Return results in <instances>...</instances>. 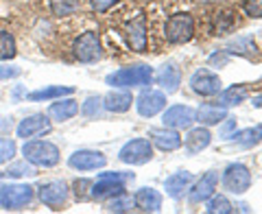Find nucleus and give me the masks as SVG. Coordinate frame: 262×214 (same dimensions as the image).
<instances>
[{
  "label": "nucleus",
  "mask_w": 262,
  "mask_h": 214,
  "mask_svg": "<svg viewBox=\"0 0 262 214\" xmlns=\"http://www.w3.org/2000/svg\"><path fill=\"white\" fill-rule=\"evenodd\" d=\"M22 155L24 160L31 162L35 168H53L59 164L61 153L57 149V144L48 142V140H24L22 144Z\"/></svg>",
  "instance_id": "1"
},
{
  "label": "nucleus",
  "mask_w": 262,
  "mask_h": 214,
  "mask_svg": "<svg viewBox=\"0 0 262 214\" xmlns=\"http://www.w3.org/2000/svg\"><path fill=\"white\" fill-rule=\"evenodd\" d=\"M153 81V70L149 66H129V68H120L116 72H112L105 79V83L118 90H129V88H138V85H151Z\"/></svg>",
  "instance_id": "2"
},
{
  "label": "nucleus",
  "mask_w": 262,
  "mask_h": 214,
  "mask_svg": "<svg viewBox=\"0 0 262 214\" xmlns=\"http://www.w3.org/2000/svg\"><path fill=\"white\" fill-rule=\"evenodd\" d=\"M33 197H35V188L29 184H0V208L7 212L27 208Z\"/></svg>",
  "instance_id": "3"
},
{
  "label": "nucleus",
  "mask_w": 262,
  "mask_h": 214,
  "mask_svg": "<svg viewBox=\"0 0 262 214\" xmlns=\"http://www.w3.org/2000/svg\"><path fill=\"white\" fill-rule=\"evenodd\" d=\"M72 53L79 61L83 63H94L103 57V46H101V39L94 31H85L83 35H79L72 44Z\"/></svg>",
  "instance_id": "4"
},
{
  "label": "nucleus",
  "mask_w": 262,
  "mask_h": 214,
  "mask_svg": "<svg viewBox=\"0 0 262 214\" xmlns=\"http://www.w3.org/2000/svg\"><path fill=\"white\" fill-rule=\"evenodd\" d=\"M51 131H53V120L48 114H31V116L18 122L15 136L20 140H33L39 136H48Z\"/></svg>",
  "instance_id": "5"
},
{
  "label": "nucleus",
  "mask_w": 262,
  "mask_h": 214,
  "mask_svg": "<svg viewBox=\"0 0 262 214\" xmlns=\"http://www.w3.org/2000/svg\"><path fill=\"white\" fill-rule=\"evenodd\" d=\"M166 39L170 44H184L194 33V18L190 13H177L170 15L166 22Z\"/></svg>",
  "instance_id": "6"
},
{
  "label": "nucleus",
  "mask_w": 262,
  "mask_h": 214,
  "mask_svg": "<svg viewBox=\"0 0 262 214\" xmlns=\"http://www.w3.org/2000/svg\"><path fill=\"white\" fill-rule=\"evenodd\" d=\"M118 158H120V162L134 164V166H138V164H146L153 158V146L146 138H134L118 151Z\"/></svg>",
  "instance_id": "7"
},
{
  "label": "nucleus",
  "mask_w": 262,
  "mask_h": 214,
  "mask_svg": "<svg viewBox=\"0 0 262 214\" xmlns=\"http://www.w3.org/2000/svg\"><path fill=\"white\" fill-rule=\"evenodd\" d=\"M223 186L229 192L234 195H243L249 190L251 186V173L245 164H229L223 173Z\"/></svg>",
  "instance_id": "8"
},
{
  "label": "nucleus",
  "mask_w": 262,
  "mask_h": 214,
  "mask_svg": "<svg viewBox=\"0 0 262 214\" xmlns=\"http://www.w3.org/2000/svg\"><path fill=\"white\" fill-rule=\"evenodd\" d=\"M37 197L44 205H48V208L59 210L61 205L68 201V186H66V182H61V179L46 182L37 188Z\"/></svg>",
  "instance_id": "9"
},
{
  "label": "nucleus",
  "mask_w": 262,
  "mask_h": 214,
  "mask_svg": "<svg viewBox=\"0 0 262 214\" xmlns=\"http://www.w3.org/2000/svg\"><path fill=\"white\" fill-rule=\"evenodd\" d=\"M105 164H107V158L101 151H92V149H79L68 158V166L81 173L103 168Z\"/></svg>",
  "instance_id": "10"
},
{
  "label": "nucleus",
  "mask_w": 262,
  "mask_h": 214,
  "mask_svg": "<svg viewBox=\"0 0 262 214\" xmlns=\"http://www.w3.org/2000/svg\"><path fill=\"white\" fill-rule=\"evenodd\" d=\"M194 120H196V112L188 105H173L162 116L164 127H170V129H188L192 127Z\"/></svg>",
  "instance_id": "11"
},
{
  "label": "nucleus",
  "mask_w": 262,
  "mask_h": 214,
  "mask_svg": "<svg viewBox=\"0 0 262 214\" xmlns=\"http://www.w3.org/2000/svg\"><path fill=\"white\" fill-rule=\"evenodd\" d=\"M138 114L144 118H153L155 114H160L166 107V94L164 92H155V90H144L136 101Z\"/></svg>",
  "instance_id": "12"
},
{
  "label": "nucleus",
  "mask_w": 262,
  "mask_h": 214,
  "mask_svg": "<svg viewBox=\"0 0 262 214\" xmlns=\"http://www.w3.org/2000/svg\"><path fill=\"white\" fill-rule=\"evenodd\" d=\"M190 85L196 94H201V96H214L221 92V79L214 75V72H210L206 68H201V70H196L194 75L190 77Z\"/></svg>",
  "instance_id": "13"
},
{
  "label": "nucleus",
  "mask_w": 262,
  "mask_h": 214,
  "mask_svg": "<svg viewBox=\"0 0 262 214\" xmlns=\"http://www.w3.org/2000/svg\"><path fill=\"white\" fill-rule=\"evenodd\" d=\"M125 35H127L131 51H136V53L146 51V18H144V13H138V18L127 22Z\"/></svg>",
  "instance_id": "14"
},
{
  "label": "nucleus",
  "mask_w": 262,
  "mask_h": 214,
  "mask_svg": "<svg viewBox=\"0 0 262 214\" xmlns=\"http://www.w3.org/2000/svg\"><path fill=\"white\" fill-rule=\"evenodd\" d=\"M77 114H79V103L72 96L55 98V103H51V107H48V116L55 122H66V120L75 118Z\"/></svg>",
  "instance_id": "15"
},
{
  "label": "nucleus",
  "mask_w": 262,
  "mask_h": 214,
  "mask_svg": "<svg viewBox=\"0 0 262 214\" xmlns=\"http://www.w3.org/2000/svg\"><path fill=\"white\" fill-rule=\"evenodd\" d=\"M155 81H158V85L164 90V92L170 94V92H175V90L179 88V81H182V70L177 68L175 61H166L158 70Z\"/></svg>",
  "instance_id": "16"
},
{
  "label": "nucleus",
  "mask_w": 262,
  "mask_h": 214,
  "mask_svg": "<svg viewBox=\"0 0 262 214\" xmlns=\"http://www.w3.org/2000/svg\"><path fill=\"white\" fill-rule=\"evenodd\" d=\"M120 192H125V184H122V182L98 177L96 182H92V188H90V199L103 201V199H110V197L120 195Z\"/></svg>",
  "instance_id": "17"
},
{
  "label": "nucleus",
  "mask_w": 262,
  "mask_h": 214,
  "mask_svg": "<svg viewBox=\"0 0 262 214\" xmlns=\"http://www.w3.org/2000/svg\"><path fill=\"white\" fill-rule=\"evenodd\" d=\"M216 184H219V173L216 170H210L206 173L199 184L194 186V190L190 192V203H201V201H208L212 195L216 190Z\"/></svg>",
  "instance_id": "18"
},
{
  "label": "nucleus",
  "mask_w": 262,
  "mask_h": 214,
  "mask_svg": "<svg viewBox=\"0 0 262 214\" xmlns=\"http://www.w3.org/2000/svg\"><path fill=\"white\" fill-rule=\"evenodd\" d=\"M136 208L142 212H160L162 210V195L155 188H140L134 195Z\"/></svg>",
  "instance_id": "19"
},
{
  "label": "nucleus",
  "mask_w": 262,
  "mask_h": 214,
  "mask_svg": "<svg viewBox=\"0 0 262 214\" xmlns=\"http://www.w3.org/2000/svg\"><path fill=\"white\" fill-rule=\"evenodd\" d=\"M131 103H134V96H131V92H127V90H114V92H110L107 96H103V107L107 112H114V114H122L127 112Z\"/></svg>",
  "instance_id": "20"
},
{
  "label": "nucleus",
  "mask_w": 262,
  "mask_h": 214,
  "mask_svg": "<svg viewBox=\"0 0 262 214\" xmlns=\"http://www.w3.org/2000/svg\"><path fill=\"white\" fill-rule=\"evenodd\" d=\"M72 94H75V88H70V85H46V88L29 92L27 98L33 103H39V101H55V98L72 96Z\"/></svg>",
  "instance_id": "21"
},
{
  "label": "nucleus",
  "mask_w": 262,
  "mask_h": 214,
  "mask_svg": "<svg viewBox=\"0 0 262 214\" xmlns=\"http://www.w3.org/2000/svg\"><path fill=\"white\" fill-rule=\"evenodd\" d=\"M151 140L160 146L162 151H175L182 146V136L175 129L164 127V129H151Z\"/></svg>",
  "instance_id": "22"
},
{
  "label": "nucleus",
  "mask_w": 262,
  "mask_h": 214,
  "mask_svg": "<svg viewBox=\"0 0 262 214\" xmlns=\"http://www.w3.org/2000/svg\"><path fill=\"white\" fill-rule=\"evenodd\" d=\"M190 182H192V173L179 170V173H173V175L164 182V190H166V195L173 197V199H177V197H182V192L190 186Z\"/></svg>",
  "instance_id": "23"
},
{
  "label": "nucleus",
  "mask_w": 262,
  "mask_h": 214,
  "mask_svg": "<svg viewBox=\"0 0 262 214\" xmlns=\"http://www.w3.org/2000/svg\"><path fill=\"white\" fill-rule=\"evenodd\" d=\"M225 118H227V107H221V105L206 103L196 110V120L203 122V125H219Z\"/></svg>",
  "instance_id": "24"
},
{
  "label": "nucleus",
  "mask_w": 262,
  "mask_h": 214,
  "mask_svg": "<svg viewBox=\"0 0 262 214\" xmlns=\"http://www.w3.org/2000/svg\"><path fill=\"white\" fill-rule=\"evenodd\" d=\"M210 140H212V136H210V131L206 127H196V129L188 131V136L184 138V142H186V149L190 153H199V151H203L210 144Z\"/></svg>",
  "instance_id": "25"
},
{
  "label": "nucleus",
  "mask_w": 262,
  "mask_h": 214,
  "mask_svg": "<svg viewBox=\"0 0 262 214\" xmlns=\"http://www.w3.org/2000/svg\"><path fill=\"white\" fill-rule=\"evenodd\" d=\"M15 55H18V46H15L13 33L0 29V61H9Z\"/></svg>",
  "instance_id": "26"
},
{
  "label": "nucleus",
  "mask_w": 262,
  "mask_h": 214,
  "mask_svg": "<svg viewBox=\"0 0 262 214\" xmlns=\"http://www.w3.org/2000/svg\"><path fill=\"white\" fill-rule=\"evenodd\" d=\"M245 96H247V88H245V85H232V88H227L225 92L219 96V105L221 107L238 105V103L245 101Z\"/></svg>",
  "instance_id": "27"
},
{
  "label": "nucleus",
  "mask_w": 262,
  "mask_h": 214,
  "mask_svg": "<svg viewBox=\"0 0 262 214\" xmlns=\"http://www.w3.org/2000/svg\"><path fill=\"white\" fill-rule=\"evenodd\" d=\"M134 208H136L134 197H129L125 192L110 197V201L105 203V210H107V212H131Z\"/></svg>",
  "instance_id": "28"
},
{
  "label": "nucleus",
  "mask_w": 262,
  "mask_h": 214,
  "mask_svg": "<svg viewBox=\"0 0 262 214\" xmlns=\"http://www.w3.org/2000/svg\"><path fill=\"white\" fill-rule=\"evenodd\" d=\"M33 175H37V170H35V166H33L31 162H27V160H22V162H11L9 166H7V170H5V177H11V179L33 177Z\"/></svg>",
  "instance_id": "29"
},
{
  "label": "nucleus",
  "mask_w": 262,
  "mask_h": 214,
  "mask_svg": "<svg viewBox=\"0 0 262 214\" xmlns=\"http://www.w3.org/2000/svg\"><path fill=\"white\" fill-rule=\"evenodd\" d=\"M81 7V0H51V11L53 15H72Z\"/></svg>",
  "instance_id": "30"
},
{
  "label": "nucleus",
  "mask_w": 262,
  "mask_h": 214,
  "mask_svg": "<svg viewBox=\"0 0 262 214\" xmlns=\"http://www.w3.org/2000/svg\"><path fill=\"white\" fill-rule=\"evenodd\" d=\"M212 22H214V33H216V35H225L227 31H232L236 20H234L232 11H219V13H214Z\"/></svg>",
  "instance_id": "31"
},
{
  "label": "nucleus",
  "mask_w": 262,
  "mask_h": 214,
  "mask_svg": "<svg viewBox=\"0 0 262 214\" xmlns=\"http://www.w3.org/2000/svg\"><path fill=\"white\" fill-rule=\"evenodd\" d=\"M103 98L101 96H88L83 105H81V114H83L85 118H98L103 114Z\"/></svg>",
  "instance_id": "32"
},
{
  "label": "nucleus",
  "mask_w": 262,
  "mask_h": 214,
  "mask_svg": "<svg viewBox=\"0 0 262 214\" xmlns=\"http://www.w3.org/2000/svg\"><path fill=\"white\" fill-rule=\"evenodd\" d=\"M210 214H232L234 212V205L229 203L227 197L223 195H216V197H210V201H208V208H206Z\"/></svg>",
  "instance_id": "33"
},
{
  "label": "nucleus",
  "mask_w": 262,
  "mask_h": 214,
  "mask_svg": "<svg viewBox=\"0 0 262 214\" xmlns=\"http://www.w3.org/2000/svg\"><path fill=\"white\" fill-rule=\"evenodd\" d=\"M260 134H262V129L253 127V129L236 131V134H232V140H234V142H238L241 146H253L260 140Z\"/></svg>",
  "instance_id": "34"
},
{
  "label": "nucleus",
  "mask_w": 262,
  "mask_h": 214,
  "mask_svg": "<svg viewBox=\"0 0 262 214\" xmlns=\"http://www.w3.org/2000/svg\"><path fill=\"white\" fill-rule=\"evenodd\" d=\"M15 153H18V144L13 138H0V164H9Z\"/></svg>",
  "instance_id": "35"
},
{
  "label": "nucleus",
  "mask_w": 262,
  "mask_h": 214,
  "mask_svg": "<svg viewBox=\"0 0 262 214\" xmlns=\"http://www.w3.org/2000/svg\"><path fill=\"white\" fill-rule=\"evenodd\" d=\"M75 197L79 201H85V199H90V188H92V182L90 179H77L75 182Z\"/></svg>",
  "instance_id": "36"
},
{
  "label": "nucleus",
  "mask_w": 262,
  "mask_h": 214,
  "mask_svg": "<svg viewBox=\"0 0 262 214\" xmlns=\"http://www.w3.org/2000/svg\"><path fill=\"white\" fill-rule=\"evenodd\" d=\"M20 68L18 66H13V63H3L0 66V79L3 81H9V79H15V77H20Z\"/></svg>",
  "instance_id": "37"
},
{
  "label": "nucleus",
  "mask_w": 262,
  "mask_h": 214,
  "mask_svg": "<svg viewBox=\"0 0 262 214\" xmlns=\"http://www.w3.org/2000/svg\"><path fill=\"white\" fill-rule=\"evenodd\" d=\"M245 13L249 18H262V0H247L245 3Z\"/></svg>",
  "instance_id": "38"
},
{
  "label": "nucleus",
  "mask_w": 262,
  "mask_h": 214,
  "mask_svg": "<svg viewBox=\"0 0 262 214\" xmlns=\"http://www.w3.org/2000/svg\"><path fill=\"white\" fill-rule=\"evenodd\" d=\"M116 3H118V0H92V9L96 13H105L110 7H114Z\"/></svg>",
  "instance_id": "39"
},
{
  "label": "nucleus",
  "mask_w": 262,
  "mask_h": 214,
  "mask_svg": "<svg viewBox=\"0 0 262 214\" xmlns=\"http://www.w3.org/2000/svg\"><path fill=\"white\" fill-rule=\"evenodd\" d=\"M236 129V120L234 118H225V125L221 127V138H232V131Z\"/></svg>",
  "instance_id": "40"
},
{
  "label": "nucleus",
  "mask_w": 262,
  "mask_h": 214,
  "mask_svg": "<svg viewBox=\"0 0 262 214\" xmlns=\"http://www.w3.org/2000/svg\"><path fill=\"white\" fill-rule=\"evenodd\" d=\"M225 61H227V55H225V53H221V55L214 53V55L210 57V63H212V66H216V63H219V66H223Z\"/></svg>",
  "instance_id": "41"
},
{
  "label": "nucleus",
  "mask_w": 262,
  "mask_h": 214,
  "mask_svg": "<svg viewBox=\"0 0 262 214\" xmlns=\"http://www.w3.org/2000/svg\"><path fill=\"white\" fill-rule=\"evenodd\" d=\"M253 107H262V96H256V98H253Z\"/></svg>",
  "instance_id": "42"
},
{
  "label": "nucleus",
  "mask_w": 262,
  "mask_h": 214,
  "mask_svg": "<svg viewBox=\"0 0 262 214\" xmlns=\"http://www.w3.org/2000/svg\"><path fill=\"white\" fill-rule=\"evenodd\" d=\"M22 92H24L22 88H15V92H13V98H20V96H22Z\"/></svg>",
  "instance_id": "43"
},
{
  "label": "nucleus",
  "mask_w": 262,
  "mask_h": 214,
  "mask_svg": "<svg viewBox=\"0 0 262 214\" xmlns=\"http://www.w3.org/2000/svg\"><path fill=\"white\" fill-rule=\"evenodd\" d=\"M5 177V170H0V179H3Z\"/></svg>",
  "instance_id": "44"
},
{
  "label": "nucleus",
  "mask_w": 262,
  "mask_h": 214,
  "mask_svg": "<svg viewBox=\"0 0 262 214\" xmlns=\"http://www.w3.org/2000/svg\"><path fill=\"white\" fill-rule=\"evenodd\" d=\"M260 140H262V134H260Z\"/></svg>",
  "instance_id": "45"
}]
</instances>
